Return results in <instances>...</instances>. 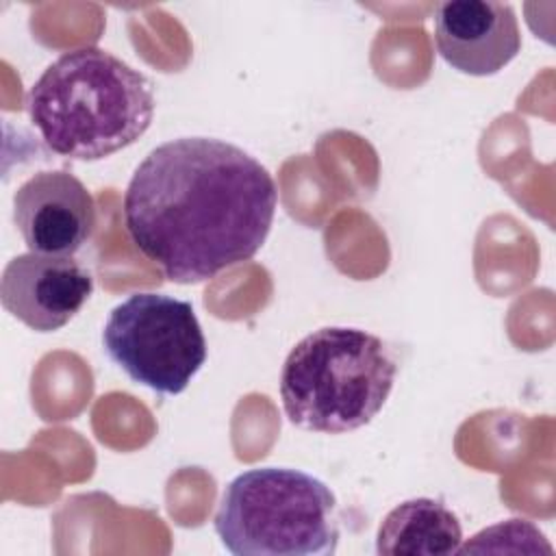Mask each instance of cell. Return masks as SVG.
I'll return each mask as SVG.
<instances>
[{
	"instance_id": "obj_3",
	"label": "cell",
	"mask_w": 556,
	"mask_h": 556,
	"mask_svg": "<svg viewBox=\"0 0 556 556\" xmlns=\"http://www.w3.org/2000/svg\"><path fill=\"white\" fill-rule=\"evenodd\" d=\"M395 374L380 337L361 328H319L298 341L282 365V408L298 428L352 432L382 410Z\"/></svg>"
},
{
	"instance_id": "obj_1",
	"label": "cell",
	"mask_w": 556,
	"mask_h": 556,
	"mask_svg": "<svg viewBox=\"0 0 556 556\" xmlns=\"http://www.w3.org/2000/svg\"><path fill=\"white\" fill-rule=\"evenodd\" d=\"M278 191L243 148L213 137L156 146L124 193L132 243L178 285L250 261L265 243Z\"/></svg>"
},
{
	"instance_id": "obj_6",
	"label": "cell",
	"mask_w": 556,
	"mask_h": 556,
	"mask_svg": "<svg viewBox=\"0 0 556 556\" xmlns=\"http://www.w3.org/2000/svg\"><path fill=\"white\" fill-rule=\"evenodd\" d=\"M13 222L30 252L74 256L96 230V202L65 169L37 172L13 193Z\"/></svg>"
},
{
	"instance_id": "obj_4",
	"label": "cell",
	"mask_w": 556,
	"mask_h": 556,
	"mask_svg": "<svg viewBox=\"0 0 556 556\" xmlns=\"http://www.w3.org/2000/svg\"><path fill=\"white\" fill-rule=\"evenodd\" d=\"M215 532L235 556H328L339 543L337 497L300 469H248L224 489Z\"/></svg>"
},
{
	"instance_id": "obj_8",
	"label": "cell",
	"mask_w": 556,
	"mask_h": 556,
	"mask_svg": "<svg viewBox=\"0 0 556 556\" xmlns=\"http://www.w3.org/2000/svg\"><path fill=\"white\" fill-rule=\"evenodd\" d=\"M434 43L458 72L491 76L521 50V33L510 4L493 0H450L434 11Z\"/></svg>"
},
{
	"instance_id": "obj_7",
	"label": "cell",
	"mask_w": 556,
	"mask_h": 556,
	"mask_svg": "<svg viewBox=\"0 0 556 556\" xmlns=\"http://www.w3.org/2000/svg\"><path fill=\"white\" fill-rule=\"evenodd\" d=\"M91 293V274L72 256L17 254L0 280L2 306L37 332L63 328Z\"/></svg>"
},
{
	"instance_id": "obj_2",
	"label": "cell",
	"mask_w": 556,
	"mask_h": 556,
	"mask_svg": "<svg viewBox=\"0 0 556 556\" xmlns=\"http://www.w3.org/2000/svg\"><path fill=\"white\" fill-rule=\"evenodd\" d=\"M26 109L52 152L100 161L150 128L154 87L115 54L83 46L43 70L26 96Z\"/></svg>"
},
{
	"instance_id": "obj_9",
	"label": "cell",
	"mask_w": 556,
	"mask_h": 556,
	"mask_svg": "<svg viewBox=\"0 0 556 556\" xmlns=\"http://www.w3.org/2000/svg\"><path fill=\"white\" fill-rule=\"evenodd\" d=\"M463 543L458 517L432 497L397 504L380 523L376 552L380 556H447Z\"/></svg>"
},
{
	"instance_id": "obj_5",
	"label": "cell",
	"mask_w": 556,
	"mask_h": 556,
	"mask_svg": "<svg viewBox=\"0 0 556 556\" xmlns=\"http://www.w3.org/2000/svg\"><path fill=\"white\" fill-rule=\"evenodd\" d=\"M109 358L135 382L165 395L182 393L206 361V339L191 302L163 293H132L102 330Z\"/></svg>"
}]
</instances>
